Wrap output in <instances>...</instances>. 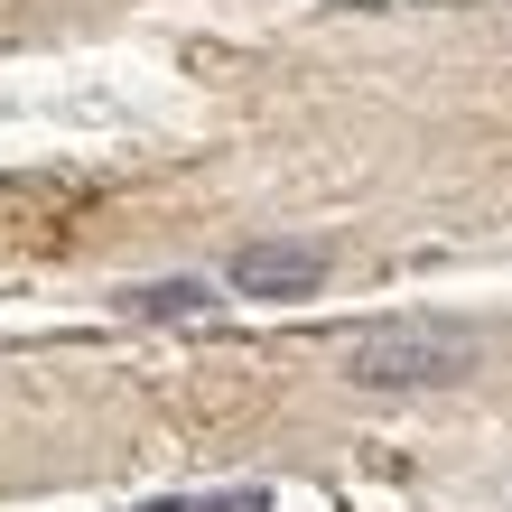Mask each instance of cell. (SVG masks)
Returning a JSON list of instances; mask_svg holds the SVG:
<instances>
[{
	"label": "cell",
	"instance_id": "4",
	"mask_svg": "<svg viewBox=\"0 0 512 512\" xmlns=\"http://www.w3.org/2000/svg\"><path fill=\"white\" fill-rule=\"evenodd\" d=\"M187 512H270V485H224V494H187Z\"/></svg>",
	"mask_w": 512,
	"mask_h": 512
},
{
	"label": "cell",
	"instance_id": "2",
	"mask_svg": "<svg viewBox=\"0 0 512 512\" xmlns=\"http://www.w3.org/2000/svg\"><path fill=\"white\" fill-rule=\"evenodd\" d=\"M326 270H336L326 243H308V233H270V243H243V252L224 261V280L243 289V298H317Z\"/></svg>",
	"mask_w": 512,
	"mask_h": 512
},
{
	"label": "cell",
	"instance_id": "1",
	"mask_svg": "<svg viewBox=\"0 0 512 512\" xmlns=\"http://www.w3.org/2000/svg\"><path fill=\"white\" fill-rule=\"evenodd\" d=\"M345 373L364 391H438L475 373V326L457 317H382L345 345Z\"/></svg>",
	"mask_w": 512,
	"mask_h": 512
},
{
	"label": "cell",
	"instance_id": "3",
	"mask_svg": "<svg viewBox=\"0 0 512 512\" xmlns=\"http://www.w3.org/2000/svg\"><path fill=\"white\" fill-rule=\"evenodd\" d=\"M122 308L131 317H205V308H215V289H205V280H149V289L122 298Z\"/></svg>",
	"mask_w": 512,
	"mask_h": 512
}]
</instances>
